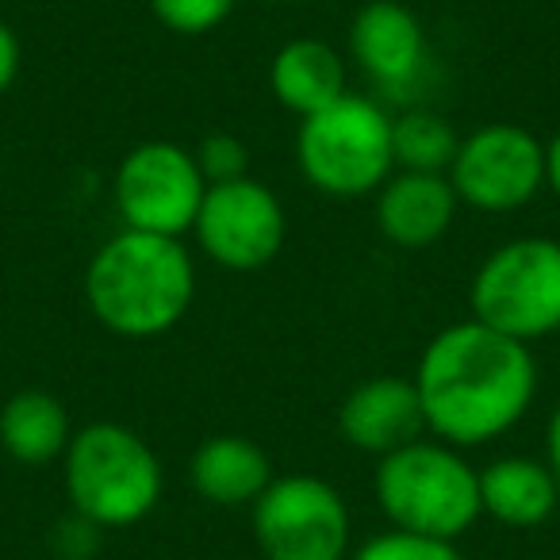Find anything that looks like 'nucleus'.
<instances>
[{
  "instance_id": "f257e3e1",
  "label": "nucleus",
  "mask_w": 560,
  "mask_h": 560,
  "mask_svg": "<svg viewBox=\"0 0 560 560\" xmlns=\"http://www.w3.org/2000/svg\"><path fill=\"white\" fill-rule=\"evenodd\" d=\"M427 430L453 450H476L522 422L537 396V365L526 342L476 319L453 323L427 342L415 369Z\"/></svg>"
},
{
  "instance_id": "f03ea898",
  "label": "nucleus",
  "mask_w": 560,
  "mask_h": 560,
  "mask_svg": "<svg viewBox=\"0 0 560 560\" xmlns=\"http://www.w3.org/2000/svg\"><path fill=\"white\" fill-rule=\"evenodd\" d=\"M196 265L180 238L124 226L93 254L85 269V304L104 330L119 338H158L188 315Z\"/></svg>"
},
{
  "instance_id": "7ed1b4c3",
  "label": "nucleus",
  "mask_w": 560,
  "mask_h": 560,
  "mask_svg": "<svg viewBox=\"0 0 560 560\" xmlns=\"http://www.w3.org/2000/svg\"><path fill=\"white\" fill-rule=\"evenodd\" d=\"M73 511L96 529H131L162 499V460L124 422H89L73 430L62 457Z\"/></svg>"
},
{
  "instance_id": "20e7f679",
  "label": "nucleus",
  "mask_w": 560,
  "mask_h": 560,
  "mask_svg": "<svg viewBox=\"0 0 560 560\" xmlns=\"http://www.w3.org/2000/svg\"><path fill=\"white\" fill-rule=\"evenodd\" d=\"M373 491L392 529L457 541L480 518V472L445 442H419L381 457Z\"/></svg>"
},
{
  "instance_id": "39448f33",
  "label": "nucleus",
  "mask_w": 560,
  "mask_h": 560,
  "mask_svg": "<svg viewBox=\"0 0 560 560\" xmlns=\"http://www.w3.org/2000/svg\"><path fill=\"white\" fill-rule=\"evenodd\" d=\"M296 165L304 180L335 200L373 196L396 170L392 116L369 96L346 93L330 108L300 119Z\"/></svg>"
},
{
  "instance_id": "423d86ee",
  "label": "nucleus",
  "mask_w": 560,
  "mask_h": 560,
  "mask_svg": "<svg viewBox=\"0 0 560 560\" xmlns=\"http://www.w3.org/2000/svg\"><path fill=\"white\" fill-rule=\"evenodd\" d=\"M472 319L514 342L560 330V242L545 234L511 238L480 261L468 289Z\"/></svg>"
},
{
  "instance_id": "0eeeda50",
  "label": "nucleus",
  "mask_w": 560,
  "mask_h": 560,
  "mask_svg": "<svg viewBox=\"0 0 560 560\" xmlns=\"http://www.w3.org/2000/svg\"><path fill=\"white\" fill-rule=\"evenodd\" d=\"M254 541L265 560H346L350 506L323 476H272L254 503Z\"/></svg>"
},
{
  "instance_id": "6e6552de",
  "label": "nucleus",
  "mask_w": 560,
  "mask_h": 560,
  "mask_svg": "<svg viewBox=\"0 0 560 560\" xmlns=\"http://www.w3.org/2000/svg\"><path fill=\"white\" fill-rule=\"evenodd\" d=\"M203 192H208V180L196 158L177 142L158 139L127 150L112 180L124 226L165 234V238H180L185 231H192Z\"/></svg>"
},
{
  "instance_id": "1a4fd4ad",
  "label": "nucleus",
  "mask_w": 560,
  "mask_h": 560,
  "mask_svg": "<svg viewBox=\"0 0 560 560\" xmlns=\"http://www.w3.org/2000/svg\"><path fill=\"white\" fill-rule=\"evenodd\" d=\"M445 177L468 208L518 211L545 188V147L518 124H483L460 139Z\"/></svg>"
},
{
  "instance_id": "9d476101",
  "label": "nucleus",
  "mask_w": 560,
  "mask_h": 560,
  "mask_svg": "<svg viewBox=\"0 0 560 560\" xmlns=\"http://www.w3.org/2000/svg\"><path fill=\"white\" fill-rule=\"evenodd\" d=\"M192 234L215 265L231 272H254L280 254L289 219L269 185L242 177L226 185H208Z\"/></svg>"
},
{
  "instance_id": "9b49d317",
  "label": "nucleus",
  "mask_w": 560,
  "mask_h": 560,
  "mask_svg": "<svg viewBox=\"0 0 560 560\" xmlns=\"http://www.w3.org/2000/svg\"><path fill=\"white\" fill-rule=\"evenodd\" d=\"M350 58L369 81L404 93L427 70V32L404 0H369L350 20Z\"/></svg>"
},
{
  "instance_id": "f8f14e48",
  "label": "nucleus",
  "mask_w": 560,
  "mask_h": 560,
  "mask_svg": "<svg viewBox=\"0 0 560 560\" xmlns=\"http://www.w3.org/2000/svg\"><path fill=\"white\" fill-rule=\"evenodd\" d=\"M338 434L346 445L373 457L404 450L427 434V415L415 381L404 376H373L350 388L338 407Z\"/></svg>"
},
{
  "instance_id": "ddd939ff",
  "label": "nucleus",
  "mask_w": 560,
  "mask_h": 560,
  "mask_svg": "<svg viewBox=\"0 0 560 560\" xmlns=\"http://www.w3.org/2000/svg\"><path fill=\"white\" fill-rule=\"evenodd\" d=\"M457 192L445 173L399 170L376 188V226L399 249H427L457 219Z\"/></svg>"
},
{
  "instance_id": "4468645a",
  "label": "nucleus",
  "mask_w": 560,
  "mask_h": 560,
  "mask_svg": "<svg viewBox=\"0 0 560 560\" xmlns=\"http://www.w3.org/2000/svg\"><path fill=\"white\" fill-rule=\"evenodd\" d=\"M196 495L211 506H254L272 483V460L242 434H211L188 460Z\"/></svg>"
},
{
  "instance_id": "2eb2a0df",
  "label": "nucleus",
  "mask_w": 560,
  "mask_h": 560,
  "mask_svg": "<svg viewBox=\"0 0 560 560\" xmlns=\"http://www.w3.org/2000/svg\"><path fill=\"white\" fill-rule=\"evenodd\" d=\"M560 503V480L545 460L499 457L480 468V511L506 529H537Z\"/></svg>"
},
{
  "instance_id": "dca6fc26",
  "label": "nucleus",
  "mask_w": 560,
  "mask_h": 560,
  "mask_svg": "<svg viewBox=\"0 0 560 560\" xmlns=\"http://www.w3.org/2000/svg\"><path fill=\"white\" fill-rule=\"evenodd\" d=\"M269 89L280 108L307 119L346 96V62L327 39L304 35V39L284 43L272 55Z\"/></svg>"
},
{
  "instance_id": "f3484780",
  "label": "nucleus",
  "mask_w": 560,
  "mask_h": 560,
  "mask_svg": "<svg viewBox=\"0 0 560 560\" xmlns=\"http://www.w3.org/2000/svg\"><path fill=\"white\" fill-rule=\"evenodd\" d=\"M73 438V422L66 415L62 399L50 392L27 388L4 404L0 411V445L12 460L27 468L55 465L66 457V445Z\"/></svg>"
},
{
  "instance_id": "a211bd4d",
  "label": "nucleus",
  "mask_w": 560,
  "mask_h": 560,
  "mask_svg": "<svg viewBox=\"0 0 560 560\" xmlns=\"http://www.w3.org/2000/svg\"><path fill=\"white\" fill-rule=\"evenodd\" d=\"M460 135L442 112L411 108L399 119H392V154L399 170L411 173H450L457 158Z\"/></svg>"
},
{
  "instance_id": "6ab92c4d",
  "label": "nucleus",
  "mask_w": 560,
  "mask_h": 560,
  "mask_svg": "<svg viewBox=\"0 0 560 560\" xmlns=\"http://www.w3.org/2000/svg\"><path fill=\"white\" fill-rule=\"evenodd\" d=\"M346 560H465V557H460L457 541H438V537L388 529V534H376L373 541H365L358 552H350Z\"/></svg>"
},
{
  "instance_id": "aec40b11",
  "label": "nucleus",
  "mask_w": 560,
  "mask_h": 560,
  "mask_svg": "<svg viewBox=\"0 0 560 560\" xmlns=\"http://www.w3.org/2000/svg\"><path fill=\"white\" fill-rule=\"evenodd\" d=\"M158 24L173 35H208L234 12V0H150Z\"/></svg>"
},
{
  "instance_id": "412c9836",
  "label": "nucleus",
  "mask_w": 560,
  "mask_h": 560,
  "mask_svg": "<svg viewBox=\"0 0 560 560\" xmlns=\"http://www.w3.org/2000/svg\"><path fill=\"white\" fill-rule=\"evenodd\" d=\"M192 158L208 185H226V180L249 177V150H246V142L231 131L208 135V139L192 150Z\"/></svg>"
},
{
  "instance_id": "4be33fe9",
  "label": "nucleus",
  "mask_w": 560,
  "mask_h": 560,
  "mask_svg": "<svg viewBox=\"0 0 560 560\" xmlns=\"http://www.w3.org/2000/svg\"><path fill=\"white\" fill-rule=\"evenodd\" d=\"M20 62H24V50H20V39L4 20H0V96L9 93L20 78Z\"/></svg>"
},
{
  "instance_id": "5701e85b",
  "label": "nucleus",
  "mask_w": 560,
  "mask_h": 560,
  "mask_svg": "<svg viewBox=\"0 0 560 560\" xmlns=\"http://www.w3.org/2000/svg\"><path fill=\"white\" fill-rule=\"evenodd\" d=\"M545 465L552 468V476L560 480V404L549 415V427H545Z\"/></svg>"
},
{
  "instance_id": "b1692460",
  "label": "nucleus",
  "mask_w": 560,
  "mask_h": 560,
  "mask_svg": "<svg viewBox=\"0 0 560 560\" xmlns=\"http://www.w3.org/2000/svg\"><path fill=\"white\" fill-rule=\"evenodd\" d=\"M545 185H549L560 200V127H557V135L545 142Z\"/></svg>"
},
{
  "instance_id": "393cba45",
  "label": "nucleus",
  "mask_w": 560,
  "mask_h": 560,
  "mask_svg": "<svg viewBox=\"0 0 560 560\" xmlns=\"http://www.w3.org/2000/svg\"><path fill=\"white\" fill-rule=\"evenodd\" d=\"M257 4H300V0H257Z\"/></svg>"
}]
</instances>
